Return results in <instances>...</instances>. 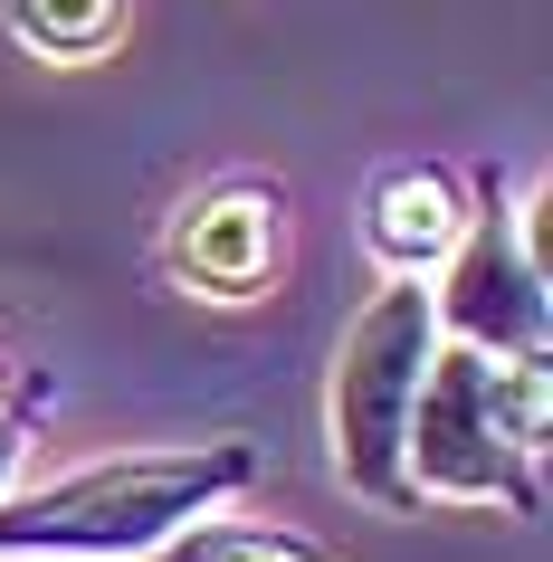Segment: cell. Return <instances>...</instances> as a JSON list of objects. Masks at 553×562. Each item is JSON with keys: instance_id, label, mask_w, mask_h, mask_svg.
<instances>
[{"instance_id": "6da1fadb", "label": "cell", "mask_w": 553, "mask_h": 562, "mask_svg": "<svg viewBox=\"0 0 553 562\" xmlns=\"http://www.w3.org/2000/svg\"><path fill=\"white\" fill-rule=\"evenodd\" d=\"M258 486V448H124L38 486H0V562H144L153 543L210 505Z\"/></svg>"}, {"instance_id": "7a4b0ae2", "label": "cell", "mask_w": 553, "mask_h": 562, "mask_svg": "<svg viewBox=\"0 0 553 562\" xmlns=\"http://www.w3.org/2000/svg\"><path fill=\"white\" fill-rule=\"evenodd\" d=\"M544 429H553V382L544 362H506L477 353V344H449L439 334L430 372H420V401H410L401 429V468L420 505H496L534 525L544 515Z\"/></svg>"}, {"instance_id": "3957f363", "label": "cell", "mask_w": 553, "mask_h": 562, "mask_svg": "<svg viewBox=\"0 0 553 562\" xmlns=\"http://www.w3.org/2000/svg\"><path fill=\"white\" fill-rule=\"evenodd\" d=\"M439 353V305L430 277H381L363 315L344 325V353H334V391H324V419H334V476H344L363 505L381 515H410V468H401V429L410 401H420V372Z\"/></svg>"}, {"instance_id": "277c9868", "label": "cell", "mask_w": 553, "mask_h": 562, "mask_svg": "<svg viewBox=\"0 0 553 562\" xmlns=\"http://www.w3.org/2000/svg\"><path fill=\"white\" fill-rule=\"evenodd\" d=\"M430 305H439L449 344H477V353H506V362H544V334H553L544 229H534V201H516L496 172H487V201L458 220L449 258L430 267Z\"/></svg>"}, {"instance_id": "5b68a950", "label": "cell", "mask_w": 553, "mask_h": 562, "mask_svg": "<svg viewBox=\"0 0 553 562\" xmlns=\"http://www.w3.org/2000/svg\"><path fill=\"white\" fill-rule=\"evenodd\" d=\"M287 258V201L277 181H210L173 210V238H163V267H173L191 296L210 305H248Z\"/></svg>"}, {"instance_id": "8992f818", "label": "cell", "mask_w": 553, "mask_h": 562, "mask_svg": "<svg viewBox=\"0 0 553 562\" xmlns=\"http://www.w3.org/2000/svg\"><path fill=\"white\" fill-rule=\"evenodd\" d=\"M458 220H467V191L449 162H391L373 181V201H363V238H373L381 277H430L449 258Z\"/></svg>"}, {"instance_id": "52a82bcc", "label": "cell", "mask_w": 553, "mask_h": 562, "mask_svg": "<svg viewBox=\"0 0 553 562\" xmlns=\"http://www.w3.org/2000/svg\"><path fill=\"white\" fill-rule=\"evenodd\" d=\"M144 562H334L306 525H277V515H191V525H173L163 543H153Z\"/></svg>"}, {"instance_id": "ba28073f", "label": "cell", "mask_w": 553, "mask_h": 562, "mask_svg": "<svg viewBox=\"0 0 553 562\" xmlns=\"http://www.w3.org/2000/svg\"><path fill=\"white\" fill-rule=\"evenodd\" d=\"M10 38L48 67H96L124 38V0H0Z\"/></svg>"}, {"instance_id": "9c48e42d", "label": "cell", "mask_w": 553, "mask_h": 562, "mask_svg": "<svg viewBox=\"0 0 553 562\" xmlns=\"http://www.w3.org/2000/svg\"><path fill=\"white\" fill-rule=\"evenodd\" d=\"M48 411V382H30L10 411H0V486H20V458H30V419Z\"/></svg>"}, {"instance_id": "30bf717a", "label": "cell", "mask_w": 553, "mask_h": 562, "mask_svg": "<svg viewBox=\"0 0 553 562\" xmlns=\"http://www.w3.org/2000/svg\"><path fill=\"white\" fill-rule=\"evenodd\" d=\"M0 411H10V372H0Z\"/></svg>"}]
</instances>
